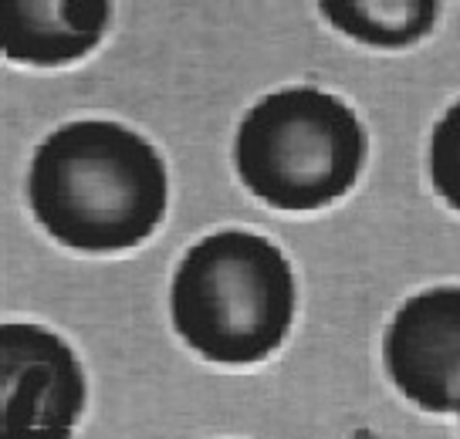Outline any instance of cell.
Segmentation results:
<instances>
[{
	"label": "cell",
	"mask_w": 460,
	"mask_h": 439,
	"mask_svg": "<svg viewBox=\"0 0 460 439\" xmlns=\"http://www.w3.org/2000/svg\"><path fill=\"white\" fill-rule=\"evenodd\" d=\"M318 11L345 38L369 48H410L440 21L437 0H325Z\"/></svg>",
	"instance_id": "obj_7"
},
{
	"label": "cell",
	"mask_w": 460,
	"mask_h": 439,
	"mask_svg": "<svg viewBox=\"0 0 460 439\" xmlns=\"http://www.w3.org/2000/svg\"><path fill=\"white\" fill-rule=\"evenodd\" d=\"M393 385L423 412H454L460 402V287H433L393 314L383 338Z\"/></svg>",
	"instance_id": "obj_5"
},
{
	"label": "cell",
	"mask_w": 460,
	"mask_h": 439,
	"mask_svg": "<svg viewBox=\"0 0 460 439\" xmlns=\"http://www.w3.org/2000/svg\"><path fill=\"white\" fill-rule=\"evenodd\" d=\"M295 270L281 247L251 230H217L172 274L176 335L217 365H258L291 331Z\"/></svg>",
	"instance_id": "obj_2"
},
{
	"label": "cell",
	"mask_w": 460,
	"mask_h": 439,
	"mask_svg": "<svg viewBox=\"0 0 460 439\" xmlns=\"http://www.w3.org/2000/svg\"><path fill=\"white\" fill-rule=\"evenodd\" d=\"M0 439H72L85 409L75 352L41 325L0 328Z\"/></svg>",
	"instance_id": "obj_4"
},
{
	"label": "cell",
	"mask_w": 460,
	"mask_h": 439,
	"mask_svg": "<svg viewBox=\"0 0 460 439\" xmlns=\"http://www.w3.org/2000/svg\"><path fill=\"white\" fill-rule=\"evenodd\" d=\"M457 412H460V402H457Z\"/></svg>",
	"instance_id": "obj_9"
},
{
	"label": "cell",
	"mask_w": 460,
	"mask_h": 439,
	"mask_svg": "<svg viewBox=\"0 0 460 439\" xmlns=\"http://www.w3.org/2000/svg\"><path fill=\"white\" fill-rule=\"evenodd\" d=\"M109 24L105 0H14L0 14V38L11 61L55 68L92 55Z\"/></svg>",
	"instance_id": "obj_6"
},
{
	"label": "cell",
	"mask_w": 460,
	"mask_h": 439,
	"mask_svg": "<svg viewBox=\"0 0 460 439\" xmlns=\"http://www.w3.org/2000/svg\"><path fill=\"white\" fill-rule=\"evenodd\" d=\"M366 162V132L339 95L281 88L241 119L234 166L274 210L302 213L342 199Z\"/></svg>",
	"instance_id": "obj_3"
},
{
	"label": "cell",
	"mask_w": 460,
	"mask_h": 439,
	"mask_svg": "<svg viewBox=\"0 0 460 439\" xmlns=\"http://www.w3.org/2000/svg\"><path fill=\"white\" fill-rule=\"evenodd\" d=\"M427 166H430L433 189L450 210L460 213V101H454L433 126Z\"/></svg>",
	"instance_id": "obj_8"
},
{
	"label": "cell",
	"mask_w": 460,
	"mask_h": 439,
	"mask_svg": "<svg viewBox=\"0 0 460 439\" xmlns=\"http://www.w3.org/2000/svg\"><path fill=\"white\" fill-rule=\"evenodd\" d=\"M166 166L149 142L109 119H78L38 145L28 172L34 220L82 254L149 241L166 213Z\"/></svg>",
	"instance_id": "obj_1"
}]
</instances>
